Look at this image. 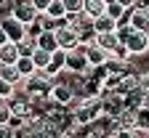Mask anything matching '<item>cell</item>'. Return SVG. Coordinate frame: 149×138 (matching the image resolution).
<instances>
[{"label": "cell", "mask_w": 149, "mask_h": 138, "mask_svg": "<svg viewBox=\"0 0 149 138\" xmlns=\"http://www.w3.org/2000/svg\"><path fill=\"white\" fill-rule=\"evenodd\" d=\"M69 109V117H72V122L77 125V128H88L93 120H99L101 117V98L99 96H91V98H77Z\"/></svg>", "instance_id": "obj_1"}, {"label": "cell", "mask_w": 149, "mask_h": 138, "mask_svg": "<svg viewBox=\"0 0 149 138\" xmlns=\"http://www.w3.org/2000/svg\"><path fill=\"white\" fill-rule=\"evenodd\" d=\"M117 35H120V43L128 48L130 56H146L149 53V35L141 29H130L125 21L117 24Z\"/></svg>", "instance_id": "obj_2"}, {"label": "cell", "mask_w": 149, "mask_h": 138, "mask_svg": "<svg viewBox=\"0 0 149 138\" xmlns=\"http://www.w3.org/2000/svg\"><path fill=\"white\" fill-rule=\"evenodd\" d=\"M22 80H24V90H27V96L32 98V104H40V101H45V98H48V90H51V85H53V77H51L48 72L35 69L29 77H22Z\"/></svg>", "instance_id": "obj_3"}, {"label": "cell", "mask_w": 149, "mask_h": 138, "mask_svg": "<svg viewBox=\"0 0 149 138\" xmlns=\"http://www.w3.org/2000/svg\"><path fill=\"white\" fill-rule=\"evenodd\" d=\"M85 43H77L74 48L67 51V61H64V69L67 72H74V74H88L91 67H88V58H85Z\"/></svg>", "instance_id": "obj_4"}, {"label": "cell", "mask_w": 149, "mask_h": 138, "mask_svg": "<svg viewBox=\"0 0 149 138\" xmlns=\"http://www.w3.org/2000/svg\"><path fill=\"white\" fill-rule=\"evenodd\" d=\"M48 101L59 104V106H72L74 101H77V96H74V88L64 80H59V77H53V85L48 90Z\"/></svg>", "instance_id": "obj_5"}, {"label": "cell", "mask_w": 149, "mask_h": 138, "mask_svg": "<svg viewBox=\"0 0 149 138\" xmlns=\"http://www.w3.org/2000/svg\"><path fill=\"white\" fill-rule=\"evenodd\" d=\"M99 98H101V114L104 117H112V120H115V117L125 109V96L120 90H104L101 88Z\"/></svg>", "instance_id": "obj_6"}, {"label": "cell", "mask_w": 149, "mask_h": 138, "mask_svg": "<svg viewBox=\"0 0 149 138\" xmlns=\"http://www.w3.org/2000/svg\"><path fill=\"white\" fill-rule=\"evenodd\" d=\"M125 24H128L130 29H141V32H146V29H149V6L136 3L133 8H128V13H125Z\"/></svg>", "instance_id": "obj_7"}, {"label": "cell", "mask_w": 149, "mask_h": 138, "mask_svg": "<svg viewBox=\"0 0 149 138\" xmlns=\"http://www.w3.org/2000/svg\"><path fill=\"white\" fill-rule=\"evenodd\" d=\"M53 37H56V45H59V48H64V51H69V48H74V45H77V29H74V27H69L64 19L53 27Z\"/></svg>", "instance_id": "obj_8"}, {"label": "cell", "mask_w": 149, "mask_h": 138, "mask_svg": "<svg viewBox=\"0 0 149 138\" xmlns=\"http://www.w3.org/2000/svg\"><path fill=\"white\" fill-rule=\"evenodd\" d=\"M8 13L13 19H19L22 24H29V21L37 19V11H35V6L29 3V0H13V3L8 6Z\"/></svg>", "instance_id": "obj_9"}, {"label": "cell", "mask_w": 149, "mask_h": 138, "mask_svg": "<svg viewBox=\"0 0 149 138\" xmlns=\"http://www.w3.org/2000/svg\"><path fill=\"white\" fill-rule=\"evenodd\" d=\"M0 27H3V32L8 35V40L11 43H16V40H22V37L27 35V29H24V24L19 21V19H13L11 13L3 19V21H0Z\"/></svg>", "instance_id": "obj_10"}, {"label": "cell", "mask_w": 149, "mask_h": 138, "mask_svg": "<svg viewBox=\"0 0 149 138\" xmlns=\"http://www.w3.org/2000/svg\"><path fill=\"white\" fill-rule=\"evenodd\" d=\"M85 58H88V67L96 69V67H104V64L109 61V53H107L104 48H99L96 43H91V45L85 48Z\"/></svg>", "instance_id": "obj_11"}, {"label": "cell", "mask_w": 149, "mask_h": 138, "mask_svg": "<svg viewBox=\"0 0 149 138\" xmlns=\"http://www.w3.org/2000/svg\"><path fill=\"white\" fill-rule=\"evenodd\" d=\"M93 43H96L99 48H104L107 53H112V51L117 48V43H120V35H117V29H112V32H99Z\"/></svg>", "instance_id": "obj_12"}, {"label": "cell", "mask_w": 149, "mask_h": 138, "mask_svg": "<svg viewBox=\"0 0 149 138\" xmlns=\"http://www.w3.org/2000/svg\"><path fill=\"white\" fill-rule=\"evenodd\" d=\"M64 61H67V51L64 48H56V51H51V61H48V67H45V72L51 74V77H56L61 69H64Z\"/></svg>", "instance_id": "obj_13"}, {"label": "cell", "mask_w": 149, "mask_h": 138, "mask_svg": "<svg viewBox=\"0 0 149 138\" xmlns=\"http://www.w3.org/2000/svg\"><path fill=\"white\" fill-rule=\"evenodd\" d=\"M136 120H139V112L125 106V109L115 117V125H117V130H130V128H136Z\"/></svg>", "instance_id": "obj_14"}, {"label": "cell", "mask_w": 149, "mask_h": 138, "mask_svg": "<svg viewBox=\"0 0 149 138\" xmlns=\"http://www.w3.org/2000/svg\"><path fill=\"white\" fill-rule=\"evenodd\" d=\"M91 27H93V32H112V29H117V21L115 19H109L107 13H99V16H93L91 19Z\"/></svg>", "instance_id": "obj_15"}, {"label": "cell", "mask_w": 149, "mask_h": 138, "mask_svg": "<svg viewBox=\"0 0 149 138\" xmlns=\"http://www.w3.org/2000/svg\"><path fill=\"white\" fill-rule=\"evenodd\" d=\"M104 13H107L109 19H115V21L120 24V21H125L128 8H125V6H120L117 0H107V3H104Z\"/></svg>", "instance_id": "obj_16"}, {"label": "cell", "mask_w": 149, "mask_h": 138, "mask_svg": "<svg viewBox=\"0 0 149 138\" xmlns=\"http://www.w3.org/2000/svg\"><path fill=\"white\" fill-rule=\"evenodd\" d=\"M16 58H19V48L16 43H3L0 45V64H16Z\"/></svg>", "instance_id": "obj_17"}, {"label": "cell", "mask_w": 149, "mask_h": 138, "mask_svg": "<svg viewBox=\"0 0 149 138\" xmlns=\"http://www.w3.org/2000/svg\"><path fill=\"white\" fill-rule=\"evenodd\" d=\"M35 43L37 48H43V51H56L59 45H56V37H53V29H43L40 35L35 37Z\"/></svg>", "instance_id": "obj_18"}, {"label": "cell", "mask_w": 149, "mask_h": 138, "mask_svg": "<svg viewBox=\"0 0 149 138\" xmlns=\"http://www.w3.org/2000/svg\"><path fill=\"white\" fill-rule=\"evenodd\" d=\"M64 21H67L69 27H74V29H83V27L91 24V16H88L85 11H77V13H67V16H64Z\"/></svg>", "instance_id": "obj_19"}, {"label": "cell", "mask_w": 149, "mask_h": 138, "mask_svg": "<svg viewBox=\"0 0 149 138\" xmlns=\"http://www.w3.org/2000/svg\"><path fill=\"white\" fill-rule=\"evenodd\" d=\"M29 58H32L35 69H43V72H45V67H48V61H51V51H43V48H35Z\"/></svg>", "instance_id": "obj_20"}, {"label": "cell", "mask_w": 149, "mask_h": 138, "mask_svg": "<svg viewBox=\"0 0 149 138\" xmlns=\"http://www.w3.org/2000/svg\"><path fill=\"white\" fill-rule=\"evenodd\" d=\"M48 19H53V21H59V19H64L67 16V11H64V3H61V0H51V3H48V8L43 11Z\"/></svg>", "instance_id": "obj_21"}, {"label": "cell", "mask_w": 149, "mask_h": 138, "mask_svg": "<svg viewBox=\"0 0 149 138\" xmlns=\"http://www.w3.org/2000/svg\"><path fill=\"white\" fill-rule=\"evenodd\" d=\"M0 80H6V83L16 85L19 80H22V74L16 72V67H13V64H0Z\"/></svg>", "instance_id": "obj_22"}, {"label": "cell", "mask_w": 149, "mask_h": 138, "mask_svg": "<svg viewBox=\"0 0 149 138\" xmlns=\"http://www.w3.org/2000/svg\"><path fill=\"white\" fill-rule=\"evenodd\" d=\"M13 67H16V72L22 74V77H29V74L35 72V64H32V58H29V56H19Z\"/></svg>", "instance_id": "obj_23"}, {"label": "cell", "mask_w": 149, "mask_h": 138, "mask_svg": "<svg viewBox=\"0 0 149 138\" xmlns=\"http://www.w3.org/2000/svg\"><path fill=\"white\" fill-rule=\"evenodd\" d=\"M16 48H19V56H32V51L37 48V43H35V37L24 35L22 40H16Z\"/></svg>", "instance_id": "obj_24"}, {"label": "cell", "mask_w": 149, "mask_h": 138, "mask_svg": "<svg viewBox=\"0 0 149 138\" xmlns=\"http://www.w3.org/2000/svg\"><path fill=\"white\" fill-rule=\"evenodd\" d=\"M11 106H8V98H0V125H6V122H11Z\"/></svg>", "instance_id": "obj_25"}, {"label": "cell", "mask_w": 149, "mask_h": 138, "mask_svg": "<svg viewBox=\"0 0 149 138\" xmlns=\"http://www.w3.org/2000/svg\"><path fill=\"white\" fill-rule=\"evenodd\" d=\"M61 3H64V11H67V13L83 11V0H61Z\"/></svg>", "instance_id": "obj_26"}, {"label": "cell", "mask_w": 149, "mask_h": 138, "mask_svg": "<svg viewBox=\"0 0 149 138\" xmlns=\"http://www.w3.org/2000/svg\"><path fill=\"white\" fill-rule=\"evenodd\" d=\"M19 135V130L11 125V122H6V125H0V138H16Z\"/></svg>", "instance_id": "obj_27"}, {"label": "cell", "mask_w": 149, "mask_h": 138, "mask_svg": "<svg viewBox=\"0 0 149 138\" xmlns=\"http://www.w3.org/2000/svg\"><path fill=\"white\" fill-rule=\"evenodd\" d=\"M11 93H13V85L6 83V80H0V98H8Z\"/></svg>", "instance_id": "obj_28"}, {"label": "cell", "mask_w": 149, "mask_h": 138, "mask_svg": "<svg viewBox=\"0 0 149 138\" xmlns=\"http://www.w3.org/2000/svg\"><path fill=\"white\" fill-rule=\"evenodd\" d=\"M29 3L35 6V11H37V13H43V11L48 8V3H51V0H29Z\"/></svg>", "instance_id": "obj_29"}, {"label": "cell", "mask_w": 149, "mask_h": 138, "mask_svg": "<svg viewBox=\"0 0 149 138\" xmlns=\"http://www.w3.org/2000/svg\"><path fill=\"white\" fill-rule=\"evenodd\" d=\"M117 3L125 6V8H133V6H136V0H117Z\"/></svg>", "instance_id": "obj_30"}, {"label": "cell", "mask_w": 149, "mask_h": 138, "mask_svg": "<svg viewBox=\"0 0 149 138\" xmlns=\"http://www.w3.org/2000/svg\"><path fill=\"white\" fill-rule=\"evenodd\" d=\"M3 43H8V35L3 32V27H0V45H3Z\"/></svg>", "instance_id": "obj_31"}]
</instances>
